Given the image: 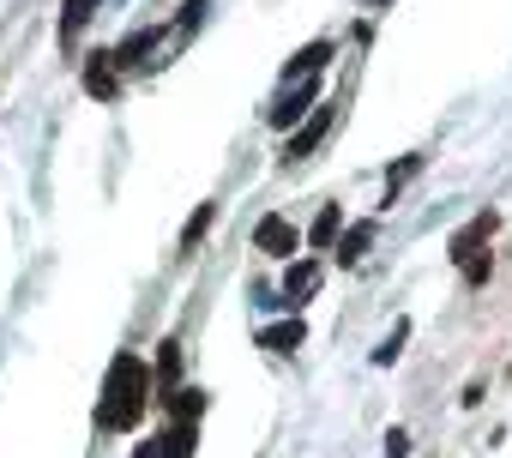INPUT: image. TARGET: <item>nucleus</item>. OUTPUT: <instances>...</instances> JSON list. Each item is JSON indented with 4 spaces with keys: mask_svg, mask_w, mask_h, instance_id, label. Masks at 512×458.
I'll return each mask as SVG.
<instances>
[{
    "mask_svg": "<svg viewBox=\"0 0 512 458\" xmlns=\"http://www.w3.org/2000/svg\"><path fill=\"white\" fill-rule=\"evenodd\" d=\"M145 410H151V368H145V356H139V350H121V356L109 362V374H103L97 422H103V428H115V434H127V428H139V422H145Z\"/></svg>",
    "mask_w": 512,
    "mask_h": 458,
    "instance_id": "f257e3e1",
    "label": "nucleus"
},
{
    "mask_svg": "<svg viewBox=\"0 0 512 458\" xmlns=\"http://www.w3.org/2000/svg\"><path fill=\"white\" fill-rule=\"evenodd\" d=\"M253 248H260V254H272V260H296V248H302V229L290 223V217H260V223H253Z\"/></svg>",
    "mask_w": 512,
    "mask_h": 458,
    "instance_id": "f03ea898",
    "label": "nucleus"
},
{
    "mask_svg": "<svg viewBox=\"0 0 512 458\" xmlns=\"http://www.w3.org/2000/svg\"><path fill=\"white\" fill-rule=\"evenodd\" d=\"M314 103H320V85H314V79H302V85H290V91L272 103V115H266V121H272V127H296V121H308V115H314Z\"/></svg>",
    "mask_w": 512,
    "mask_h": 458,
    "instance_id": "7ed1b4c3",
    "label": "nucleus"
},
{
    "mask_svg": "<svg viewBox=\"0 0 512 458\" xmlns=\"http://www.w3.org/2000/svg\"><path fill=\"white\" fill-rule=\"evenodd\" d=\"M326 133H332V109H314V115H308V121L290 133V145H284V163H302V157H314Z\"/></svg>",
    "mask_w": 512,
    "mask_h": 458,
    "instance_id": "20e7f679",
    "label": "nucleus"
},
{
    "mask_svg": "<svg viewBox=\"0 0 512 458\" xmlns=\"http://www.w3.org/2000/svg\"><path fill=\"white\" fill-rule=\"evenodd\" d=\"M494 229H500V217H494V211H476V217H470V223L458 229V236L446 242V248H452V260H464V254H476V248H482V242L494 236Z\"/></svg>",
    "mask_w": 512,
    "mask_h": 458,
    "instance_id": "39448f33",
    "label": "nucleus"
},
{
    "mask_svg": "<svg viewBox=\"0 0 512 458\" xmlns=\"http://www.w3.org/2000/svg\"><path fill=\"white\" fill-rule=\"evenodd\" d=\"M374 236H380V223H374V217H362V223H350V229H344V236L332 242V254H338L344 266H356V260H362V254L374 248Z\"/></svg>",
    "mask_w": 512,
    "mask_h": 458,
    "instance_id": "423d86ee",
    "label": "nucleus"
},
{
    "mask_svg": "<svg viewBox=\"0 0 512 458\" xmlns=\"http://www.w3.org/2000/svg\"><path fill=\"white\" fill-rule=\"evenodd\" d=\"M320 290V260H296L290 272H284V308H296V302H308Z\"/></svg>",
    "mask_w": 512,
    "mask_h": 458,
    "instance_id": "0eeeda50",
    "label": "nucleus"
},
{
    "mask_svg": "<svg viewBox=\"0 0 512 458\" xmlns=\"http://www.w3.org/2000/svg\"><path fill=\"white\" fill-rule=\"evenodd\" d=\"M326 61H332V43L320 37V43H308L302 55H290V61H284V79H290V85H302V79H314Z\"/></svg>",
    "mask_w": 512,
    "mask_h": 458,
    "instance_id": "6e6552de",
    "label": "nucleus"
},
{
    "mask_svg": "<svg viewBox=\"0 0 512 458\" xmlns=\"http://www.w3.org/2000/svg\"><path fill=\"white\" fill-rule=\"evenodd\" d=\"M103 0H61V43H79V31L97 19Z\"/></svg>",
    "mask_w": 512,
    "mask_h": 458,
    "instance_id": "1a4fd4ad",
    "label": "nucleus"
},
{
    "mask_svg": "<svg viewBox=\"0 0 512 458\" xmlns=\"http://www.w3.org/2000/svg\"><path fill=\"white\" fill-rule=\"evenodd\" d=\"M260 344H266V350H278V356H290V350H302V344H308V326H302V320H278V326H266V332H260Z\"/></svg>",
    "mask_w": 512,
    "mask_h": 458,
    "instance_id": "9d476101",
    "label": "nucleus"
},
{
    "mask_svg": "<svg viewBox=\"0 0 512 458\" xmlns=\"http://www.w3.org/2000/svg\"><path fill=\"white\" fill-rule=\"evenodd\" d=\"M85 91H91V97H103V103L115 97V55H109V49H103V55H91V67H85Z\"/></svg>",
    "mask_w": 512,
    "mask_h": 458,
    "instance_id": "9b49d317",
    "label": "nucleus"
},
{
    "mask_svg": "<svg viewBox=\"0 0 512 458\" xmlns=\"http://www.w3.org/2000/svg\"><path fill=\"white\" fill-rule=\"evenodd\" d=\"M169 416H175V422H199V416H205V392H199V386H175V392H169Z\"/></svg>",
    "mask_w": 512,
    "mask_h": 458,
    "instance_id": "f8f14e48",
    "label": "nucleus"
},
{
    "mask_svg": "<svg viewBox=\"0 0 512 458\" xmlns=\"http://www.w3.org/2000/svg\"><path fill=\"white\" fill-rule=\"evenodd\" d=\"M193 440H199V422H169V434L157 446H163V458H193Z\"/></svg>",
    "mask_w": 512,
    "mask_h": 458,
    "instance_id": "ddd939ff",
    "label": "nucleus"
},
{
    "mask_svg": "<svg viewBox=\"0 0 512 458\" xmlns=\"http://www.w3.org/2000/svg\"><path fill=\"white\" fill-rule=\"evenodd\" d=\"M157 37H163V31H133L121 49H109V55H115V67H139V55H151V49H157Z\"/></svg>",
    "mask_w": 512,
    "mask_h": 458,
    "instance_id": "4468645a",
    "label": "nucleus"
},
{
    "mask_svg": "<svg viewBox=\"0 0 512 458\" xmlns=\"http://www.w3.org/2000/svg\"><path fill=\"white\" fill-rule=\"evenodd\" d=\"M404 344H410V320H398V326H392V332L374 344V368H392V362L404 356Z\"/></svg>",
    "mask_w": 512,
    "mask_h": 458,
    "instance_id": "2eb2a0df",
    "label": "nucleus"
},
{
    "mask_svg": "<svg viewBox=\"0 0 512 458\" xmlns=\"http://www.w3.org/2000/svg\"><path fill=\"white\" fill-rule=\"evenodd\" d=\"M338 223H344V211H338V205H320V217L308 223V242H314V248H332V242H338Z\"/></svg>",
    "mask_w": 512,
    "mask_h": 458,
    "instance_id": "dca6fc26",
    "label": "nucleus"
},
{
    "mask_svg": "<svg viewBox=\"0 0 512 458\" xmlns=\"http://www.w3.org/2000/svg\"><path fill=\"white\" fill-rule=\"evenodd\" d=\"M211 223H217V205H199V211L181 223V254H187V248H199V236H205Z\"/></svg>",
    "mask_w": 512,
    "mask_h": 458,
    "instance_id": "f3484780",
    "label": "nucleus"
},
{
    "mask_svg": "<svg viewBox=\"0 0 512 458\" xmlns=\"http://www.w3.org/2000/svg\"><path fill=\"white\" fill-rule=\"evenodd\" d=\"M458 272H464V284H470V290H482V284L494 278V260L476 248V254H464V260H458Z\"/></svg>",
    "mask_w": 512,
    "mask_h": 458,
    "instance_id": "a211bd4d",
    "label": "nucleus"
},
{
    "mask_svg": "<svg viewBox=\"0 0 512 458\" xmlns=\"http://www.w3.org/2000/svg\"><path fill=\"white\" fill-rule=\"evenodd\" d=\"M175 374H181V344H163L157 350V386L175 392Z\"/></svg>",
    "mask_w": 512,
    "mask_h": 458,
    "instance_id": "6ab92c4d",
    "label": "nucleus"
},
{
    "mask_svg": "<svg viewBox=\"0 0 512 458\" xmlns=\"http://www.w3.org/2000/svg\"><path fill=\"white\" fill-rule=\"evenodd\" d=\"M416 175H422V157H404V163L386 175V205H392V199H398V187H404V181H416Z\"/></svg>",
    "mask_w": 512,
    "mask_h": 458,
    "instance_id": "aec40b11",
    "label": "nucleus"
},
{
    "mask_svg": "<svg viewBox=\"0 0 512 458\" xmlns=\"http://www.w3.org/2000/svg\"><path fill=\"white\" fill-rule=\"evenodd\" d=\"M211 7H205V0H187V7H181V19H175V31L187 37V31H199V19H205Z\"/></svg>",
    "mask_w": 512,
    "mask_h": 458,
    "instance_id": "412c9836",
    "label": "nucleus"
},
{
    "mask_svg": "<svg viewBox=\"0 0 512 458\" xmlns=\"http://www.w3.org/2000/svg\"><path fill=\"white\" fill-rule=\"evenodd\" d=\"M386 458H410V434H404V428L386 434Z\"/></svg>",
    "mask_w": 512,
    "mask_h": 458,
    "instance_id": "4be33fe9",
    "label": "nucleus"
},
{
    "mask_svg": "<svg viewBox=\"0 0 512 458\" xmlns=\"http://www.w3.org/2000/svg\"><path fill=\"white\" fill-rule=\"evenodd\" d=\"M133 458H163V446H157V440H145V446H133Z\"/></svg>",
    "mask_w": 512,
    "mask_h": 458,
    "instance_id": "5701e85b",
    "label": "nucleus"
},
{
    "mask_svg": "<svg viewBox=\"0 0 512 458\" xmlns=\"http://www.w3.org/2000/svg\"><path fill=\"white\" fill-rule=\"evenodd\" d=\"M368 7H386V0H368Z\"/></svg>",
    "mask_w": 512,
    "mask_h": 458,
    "instance_id": "b1692460",
    "label": "nucleus"
},
{
    "mask_svg": "<svg viewBox=\"0 0 512 458\" xmlns=\"http://www.w3.org/2000/svg\"><path fill=\"white\" fill-rule=\"evenodd\" d=\"M506 374H512V368H506Z\"/></svg>",
    "mask_w": 512,
    "mask_h": 458,
    "instance_id": "393cba45",
    "label": "nucleus"
}]
</instances>
